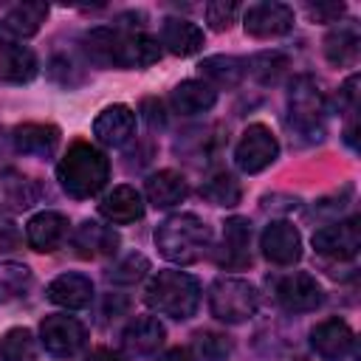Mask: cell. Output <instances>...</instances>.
I'll return each instance as SVG.
<instances>
[{
    "instance_id": "11",
    "label": "cell",
    "mask_w": 361,
    "mask_h": 361,
    "mask_svg": "<svg viewBox=\"0 0 361 361\" xmlns=\"http://www.w3.org/2000/svg\"><path fill=\"white\" fill-rule=\"evenodd\" d=\"M276 302L288 310V313H307V310H316L324 299L322 293V285L316 282V276L305 274V271H296V274H288L276 282Z\"/></svg>"
},
{
    "instance_id": "12",
    "label": "cell",
    "mask_w": 361,
    "mask_h": 361,
    "mask_svg": "<svg viewBox=\"0 0 361 361\" xmlns=\"http://www.w3.org/2000/svg\"><path fill=\"white\" fill-rule=\"evenodd\" d=\"M259 248H262L265 259H271L274 265H293L302 259V234L296 231L293 223L276 220V223L265 226V231L259 237Z\"/></svg>"
},
{
    "instance_id": "42",
    "label": "cell",
    "mask_w": 361,
    "mask_h": 361,
    "mask_svg": "<svg viewBox=\"0 0 361 361\" xmlns=\"http://www.w3.org/2000/svg\"><path fill=\"white\" fill-rule=\"evenodd\" d=\"M87 361H124L118 353H113V350H107V347H99V350H93L90 355H87Z\"/></svg>"
},
{
    "instance_id": "37",
    "label": "cell",
    "mask_w": 361,
    "mask_h": 361,
    "mask_svg": "<svg viewBox=\"0 0 361 361\" xmlns=\"http://www.w3.org/2000/svg\"><path fill=\"white\" fill-rule=\"evenodd\" d=\"M307 14L316 23H338V17L344 14V3H316L307 6Z\"/></svg>"
},
{
    "instance_id": "30",
    "label": "cell",
    "mask_w": 361,
    "mask_h": 361,
    "mask_svg": "<svg viewBox=\"0 0 361 361\" xmlns=\"http://www.w3.org/2000/svg\"><path fill=\"white\" fill-rule=\"evenodd\" d=\"M200 195L214 206H237L243 197V186L231 172H214L200 186Z\"/></svg>"
},
{
    "instance_id": "9",
    "label": "cell",
    "mask_w": 361,
    "mask_h": 361,
    "mask_svg": "<svg viewBox=\"0 0 361 361\" xmlns=\"http://www.w3.org/2000/svg\"><path fill=\"white\" fill-rule=\"evenodd\" d=\"M313 248L316 254L322 257H330V259H353L361 248V226H358V217H350V220H336V223H327L322 228L313 231Z\"/></svg>"
},
{
    "instance_id": "15",
    "label": "cell",
    "mask_w": 361,
    "mask_h": 361,
    "mask_svg": "<svg viewBox=\"0 0 361 361\" xmlns=\"http://www.w3.org/2000/svg\"><path fill=\"white\" fill-rule=\"evenodd\" d=\"M135 133V113L127 104H110L104 107L93 121V135L104 147H121Z\"/></svg>"
},
{
    "instance_id": "29",
    "label": "cell",
    "mask_w": 361,
    "mask_h": 361,
    "mask_svg": "<svg viewBox=\"0 0 361 361\" xmlns=\"http://www.w3.org/2000/svg\"><path fill=\"white\" fill-rule=\"evenodd\" d=\"M45 17H48L45 3H20L3 17L0 31H6L11 37H34L39 31V25L45 23Z\"/></svg>"
},
{
    "instance_id": "32",
    "label": "cell",
    "mask_w": 361,
    "mask_h": 361,
    "mask_svg": "<svg viewBox=\"0 0 361 361\" xmlns=\"http://www.w3.org/2000/svg\"><path fill=\"white\" fill-rule=\"evenodd\" d=\"M37 344L28 327H11L0 338V358L3 361H34Z\"/></svg>"
},
{
    "instance_id": "34",
    "label": "cell",
    "mask_w": 361,
    "mask_h": 361,
    "mask_svg": "<svg viewBox=\"0 0 361 361\" xmlns=\"http://www.w3.org/2000/svg\"><path fill=\"white\" fill-rule=\"evenodd\" d=\"M147 271H149V259H147L144 254H127V257H121V259L107 271V279L116 282V285H133V282H138Z\"/></svg>"
},
{
    "instance_id": "20",
    "label": "cell",
    "mask_w": 361,
    "mask_h": 361,
    "mask_svg": "<svg viewBox=\"0 0 361 361\" xmlns=\"http://www.w3.org/2000/svg\"><path fill=\"white\" fill-rule=\"evenodd\" d=\"M161 45L175 56H192L203 48V31L183 17H166L161 23Z\"/></svg>"
},
{
    "instance_id": "36",
    "label": "cell",
    "mask_w": 361,
    "mask_h": 361,
    "mask_svg": "<svg viewBox=\"0 0 361 361\" xmlns=\"http://www.w3.org/2000/svg\"><path fill=\"white\" fill-rule=\"evenodd\" d=\"M203 14H206V23H209L214 31H228L231 23H234L237 14H240V6L231 3V0H228V3H226V0H214V3H206Z\"/></svg>"
},
{
    "instance_id": "19",
    "label": "cell",
    "mask_w": 361,
    "mask_h": 361,
    "mask_svg": "<svg viewBox=\"0 0 361 361\" xmlns=\"http://www.w3.org/2000/svg\"><path fill=\"white\" fill-rule=\"evenodd\" d=\"M99 214L113 226H127L144 217V200L133 186H116L102 197Z\"/></svg>"
},
{
    "instance_id": "16",
    "label": "cell",
    "mask_w": 361,
    "mask_h": 361,
    "mask_svg": "<svg viewBox=\"0 0 361 361\" xmlns=\"http://www.w3.org/2000/svg\"><path fill=\"white\" fill-rule=\"evenodd\" d=\"M71 245L82 259H99V257H107L118 248V234L110 226H102L96 220H85L76 226Z\"/></svg>"
},
{
    "instance_id": "24",
    "label": "cell",
    "mask_w": 361,
    "mask_h": 361,
    "mask_svg": "<svg viewBox=\"0 0 361 361\" xmlns=\"http://www.w3.org/2000/svg\"><path fill=\"white\" fill-rule=\"evenodd\" d=\"M144 192H147V200H149L155 209H169V206L180 203V200L189 195V186H186V180H183L180 172H175V169H161V172H152V175L147 178Z\"/></svg>"
},
{
    "instance_id": "23",
    "label": "cell",
    "mask_w": 361,
    "mask_h": 361,
    "mask_svg": "<svg viewBox=\"0 0 361 361\" xmlns=\"http://www.w3.org/2000/svg\"><path fill=\"white\" fill-rule=\"evenodd\" d=\"M17 152H25V155H51L59 144V130L54 124H39V121H25L20 127H14V135H11Z\"/></svg>"
},
{
    "instance_id": "28",
    "label": "cell",
    "mask_w": 361,
    "mask_h": 361,
    "mask_svg": "<svg viewBox=\"0 0 361 361\" xmlns=\"http://www.w3.org/2000/svg\"><path fill=\"white\" fill-rule=\"evenodd\" d=\"M358 45H361V37H358L355 23H338L324 37V56H327V62H333L338 68L341 65H355Z\"/></svg>"
},
{
    "instance_id": "21",
    "label": "cell",
    "mask_w": 361,
    "mask_h": 361,
    "mask_svg": "<svg viewBox=\"0 0 361 361\" xmlns=\"http://www.w3.org/2000/svg\"><path fill=\"white\" fill-rule=\"evenodd\" d=\"M164 338H166V330H164V324L155 316H138L121 333V344L133 355H149V353H155L164 344Z\"/></svg>"
},
{
    "instance_id": "26",
    "label": "cell",
    "mask_w": 361,
    "mask_h": 361,
    "mask_svg": "<svg viewBox=\"0 0 361 361\" xmlns=\"http://www.w3.org/2000/svg\"><path fill=\"white\" fill-rule=\"evenodd\" d=\"M200 76H203V82L212 87H237L243 79H245V73H248V68H245V62L243 59H237V56H226V54H214V56H206L200 65Z\"/></svg>"
},
{
    "instance_id": "3",
    "label": "cell",
    "mask_w": 361,
    "mask_h": 361,
    "mask_svg": "<svg viewBox=\"0 0 361 361\" xmlns=\"http://www.w3.org/2000/svg\"><path fill=\"white\" fill-rule=\"evenodd\" d=\"M212 245V228L197 214H172L155 228V248L164 259L178 265L197 262Z\"/></svg>"
},
{
    "instance_id": "14",
    "label": "cell",
    "mask_w": 361,
    "mask_h": 361,
    "mask_svg": "<svg viewBox=\"0 0 361 361\" xmlns=\"http://www.w3.org/2000/svg\"><path fill=\"white\" fill-rule=\"evenodd\" d=\"M68 217L59 214V212H39L28 220L25 226V240L34 251H42V254H51L56 251L65 240H68Z\"/></svg>"
},
{
    "instance_id": "7",
    "label": "cell",
    "mask_w": 361,
    "mask_h": 361,
    "mask_svg": "<svg viewBox=\"0 0 361 361\" xmlns=\"http://www.w3.org/2000/svg\"><path fill=\"white\" fill-rule=\"evenodd\" d=\"M279 158V141L265 124H248L234 147V164L245 175H257L268 169Z\"/></svg>"
},
{
    "instance_id": "22",
    "label": "cell",
    "mask_w": 361,
    "mask_h": 361,
    "mask_svg": "<svg viewBox=\"0 0 361 361\" xmlns=\"http://www.w3.org/2000/svg\"><path fill=\"white\" fill-rule=\"evenodd\" d=\"M48 299L59 307H68V310L87 307L93 299V282L85 274H59L48 285Z\"/></svg>"
},
{
    "instance_id": "27",
    "label": "cell",
    "mask_w": 361,
    "mask_h": 361,
    "mask_svg": "<svg viewBox=\"0 0 361 361\" xmlns=\"http://www.w3.org/2000/svg\"><path fill=\"white\" fill-rule=\"evenodd\" d=\"M217 102V90L209 87L203 79H186L172 90V107L180 116H197L212 110Z\"/></svg>"
},
{
    "instance_id": "6",
    "label": "cell",
    "mask_w": 361,
    "mask_h": 361,
    "mask_svg": "<svg viewBox=\"0 0 361 361\" xmlns=\"http://www.w3.org/2000/svg\"><path fill=\"white\" fill-rule=\"evenodd\" d=\"M288 113H290V127L296 133H302L307 138H322L327 102H324V93L313 76H296L290 82Z\"/></svg>"
},
{
    "instance_id": "17",
    "label": "cell",
    "mask_w": 361,
    "mask_h": 361,
    "mask_svg": "<svg viewBox=\"0 0 361 361\" xmlns=\"http://www.w3.org/2000/svg\"><path fill=\"white\" fill-rule=\"evenodd\" d=\"M37 203V183L17 169H0V217L20 214Z\"/></svg>"
},
{
    "instance_id": "39",
    "label": "cell",
    "mask_w": 361,
    "mask_h": 361,
    "mask_svg": "<svg viewBox=\"0 0 361 361\" xmlns=\"http://www.w3.org/2000/svg\"><path fill=\"white\" fill-rule=\"evenodd\" d=\"M23 243V234L14 223H3L0 220V251H14Z\"/></svg>"
},
{
    "instance_id": "43",
    "label": "cell",
    "mask_w": 361,
    "mask_h": 361,
    "mask_svg": "<svg viewBox=\"0 0 361 361\" xmlns=\"http://www.w3.org/2000/svg\"><path fill=\"white\" fill-rule=\"evenodd\" d=\"M296 361H307V358H296Z\"/></svg>"
},
{
    "instance_id": "31",
    "label": "cell",
    "mask_w": 361,
    "mask_h": 361,
    "mask_svg": "<svg viewBox=\"0 0 361 361\" xmlns=\"http://www.w3.org/2000/svg\"><path fill=\"white\" fill-rule=\"evenodd\" d=\"M31 288V268L25 262H0V302L20 299Z\"/></svg>"
},
{
    "instance_id": "2",
    "label": "cell",
    "mask_w": 361,
    "mask_h": 361,
    "mask_svg": "<svg viewBox=\"0 0 361 361\" xmlns=\"http://www.w3.org/2000/svg\"><path fill=\"white\" fill-rule=\"evenodd\" d=\"M107 178H110V161L90 141H73L62 155V161L56 164L59 186L76 200L93 197L96 192H102Z\"/></svg>"
},
{
    "instance_id": "4",
    "label": "cell",
    "mask_w": 361,
    "mask_h": 361,
    "mask_svg": "<svg viewBox=\"0 0 361 361\" xmlns=\"http://www.w3.org/2000/svg\"><path fill=\"white\" fill-rule=\"evenodd\" d=\"M144 302L155 313L183 322L200 305V285L186 271H158L144 288Z\"/></svg>"
},
{
    "instance_id": "35",
    "label": "cell",
    "mask_w": 361,
    "mask_h": 361,
    "mask_svg": "<svg viewBox=\"0 0 361 361\" xmlns=\"http://www.w3.org/2000/svg\"><path fill=\"white\" fill-rule=\"evenodd\" d=\"M195 347H197V355L203 361H226L228 353H231L228 338L220 336V333H197L195 336Z\"/></svg>"
},
{
    "instance_id": "10",
    "label": "cell",
    "mask_w": 361,
    "mask_h": 361,
    "mask_svg": "<svg viewBox=\"0 0 361 361\" xmlns=\"http://www.w3.org/2000/svg\"><path fill=\"white\" fill-rule=\"evenodd\" d=\"M243 28L245 34L257 37V39H271V37H282L293 28V8L285 3H257L248 6L243 14Z\"/></svg>"
},
{
    "instance_id": "13",
    "label": "cell",
    "mask_w": 361,
    "mask_h": 361,
    "mask_svg": "<svg viewBox=\"0 0 361 361\" xmlns=\"http://www.w3.org/2000/svg\"><path fill=\"white\" fill-rule=\"evenodd\" d=\"M310 347L327 361H341L353 353L355 333L344 319H324L310 330Z\"/></svg>"
},
{
    "instance_id": "40",
    "label": "cell",
    "mask_w": 361,
    "mask_h": 361,
    "mask_svg": "<svg viewBox=\"0 0 361 361\" xmlns=\"http://www.w3.org/2000/svg\"><path fill=\"white\" fill-rule=\"evenodd\" d=\"M141 107H144V118L149 121V127H161L164 124V107H161L158 99H147Z\"/></svg>"
},
{
    "instance_id": "41",
    "label": "cell",
    "mask_w": 361,
    "mask_h": 361,
    "mask_svg": "<svg viewBox=\"0 0 361 361\" xmlns=\"http://www.w3.org/2000/svg\"><path fill=\"white\" fill-rule=\"evenodd\" d=\"M155 361H197V355L192 350H186V347H172L164 355H158Z\"/></svg>"
},
{
    "instance_id": "25",
    "label": "cell",
    "mask_w": 361,
    "mask_h": 361,
    "mask_svg": "<svg viewBox=\"0 0 361 361\" xmlns=\"http://www.w3.org/2000/svg\"><path fill=\"white\" fill-rule=\"evenodd\" d=\"M37 71H39V62L31 48L14 45V42L0 48V82L23 85V82H31Z\"/></svg>"
},
{
    "instance_id": "1",
    "label": "cell",
    "mask_w": 361,
    "mask_h": 361,
    "mask_svg": "<svg viewBox=\"0 0 361 361\" xmlns=\"http://www.w3.org/2000/svg\"><path fill=\"white\" fill-rule=\"evenodd\" d=\"M82 48L87 59L102 68H147L161 59L158 39L141 31L93 28L85 34Z\"/></svg>"
},
{
    "instance_id": "18",
    "label": "cell",
    "mask_w": 361,
    "mask_h": 361,
    "mask_svg": "<svg viewBox=\"0 0 361 361\" xmlns=\"http://www.w3.org/2000/svg\"><path fill=\"white\" fill-rule=\"evenodd\" d=\"M248 245H251V223L245 217H228L223 228V245L217 262L226 268H245L251 262Z\"/></svg>"
},
{
    "instance_id": "8",
    "label": "cell",
    "mask_w": 361,
    "mask_h": 361,
    "mask_svg": "<svg viewBox=\"0 0 361 361\" xmlns=\"http://www.w3.org/2000/svg\"><path fill=\"white\" fill-rule=\"evenodd\" d=\"M39 341L51 355L71 358L87 344V327L73 316L54 313L39 322Z\"/></svg>"
},
{
    "instance_id": "38",
    "label": "cell",
    "mask_w": 361,
    "mask_h": 361,
    "mask_svg": "<svg viewBox=\"0 0 361 361\" xmlns=\"http://www.w3.org/2000/svg\"><path fill=\"white\" fill-rule=\"evenodd\" d=\"M338 104L347 107L350 116L355 113V104H358V73L347 76V82L341 85V90H338Z\"/></svg>"
},
{
    "instance_id": "33",
    "label": "cell",
    "mask_w": 361,
    "mask_h": 361,
    "mask_svg": "<svg viewBox=\"0 0 361 361\" xmlns=\"http://www.w3.org/2000/svg\"><path fill=\"white\" fill-rule=\"evenodd\" d=\"M245 68L262 85H271V82H276L288 71V56L279 54V51H265V54H257L251 62H245Z\"/></svg>"
},
{
    "instance_id": "5",
    "label": "cell",
    "mask_w": 361,
    "mask_h": 361,
    "mask_svg": "<svg viewBox=\"0 0 361 361\" xmlns=\"http://www.w3.org/2000/svg\"><path fill=\"white\" fill-rule=\"evenodd\" d=\"M257 305H259V293L248 279L220 276L209 288V310L214 319L226 324L248 322L257 313Z\"/></svg>"
}]
</instances>
